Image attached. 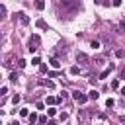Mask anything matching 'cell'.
Wrapping results in <instances>:
<instances>
[{
  "label": "cell",
  "mask_w": 125,
  "mask_h": 125,
  "mask_svg": "<svg viewBox=\"0 0 125 125\" xmlns=\"http://www.w3.org/2000/svg\"><path fill=\"white\" fill-rule=\"evenodd\" d=\"M119 94H121V96H123V98H125V86H123V88H121V90H119Z\"/></svg>",
  "instance_id": "cell-32"
},
{
  "label": "cell",
  "mask_w": 125,
  "mask_h": 125,
  "mask_svg": "<svg viewBox=\"0 0 125 125\" xmlns=\"http://www.w3.org/2000/svg\"><path fill=\"white\" fill-rule=\"evenodd\" d=\"M0 125H2V121H0Z\"/></svg>",
  "instance_id": "cell-36"
},
{
  "label": "cell",
  "mask_w": 125,
  "mask_h": 125,
  "mask_svg": "<svg viewBox=\"0 0 125 125\" xmlns=\"http://www.w3.org/2000/svg\"><path fill=\"white\" fill-rule=\"evenodd\" d=\"M4 18H6V8L0 4V20H4Z\"/></svg>",
  "instance_id": "cell-18"
},
{
  "label": "cell",
  "mask_w": 125,
  "mask_h": 125,
  "mask_svg": "<svg viewBox=\"0 0 125 125\" xmlns=\"http://www.w3.org/2000/svg\"><path fill=\"white\" fill-rule=\"evenodd\" d=\"M59 117H61V121H66V117H68V113H61Z\"/></svg>",
  "instance_id": "cell-28"
},
{
  "label": "cell",
  "mask_w": 125,
  "mask_h": 125,
  "mask_svg": "<svg viewBox=\"0 0 125 125\" xmlns=\"http://www.w3.org/2000/svg\"><path fill=\"white\" fill-rule=\"evenodd\" d=\"M105 105H107V107H113V105H115V102H113L111 98H107V102H105Z\"/></svg>",
  "instance_id": "cell-25"
},
{
  "label": "cell",
  "mask_w": 125,
  "mask_h": 125,
  "mask_svg": "<svg viewBox=\"0 0 125 125\" xmlns=\"http://www.w3.org/2000/svg\"><path fill=\"white\" fill-rule=\"evenodd\" d=\"M121 27H125V18H123V21H121Z\"/></svg>",
  "instance_id": "cell-34"
},
{
  "label": "cell",
  "mask_w": 125,
  "mask_h": 125,
  "mask_svg": "<svg viewBox=\"0 0 125 125\" xmlns=\"http://www.w3.org/2000/svg\"><path fill=\"white\" fill-rule=\"evenodd\" d=\"M16 18L20 20V23H21V25H27V23H29V18H27L23 12H18V14H16Z\"/></svg>",
  "instance_id": "cell-5"
},
{
  "label": "cell",
  "mask_w": 125,
  "mask_h": 125,
  "mask_svg": "<svg viewBox=\"0 0 125 125\" xmlns=\"http://www.w3.org/2000/svg\"><path fill=\"white\" fill-rule=\"evenodd\" d=\"M113 68H115V64H113V62H109V66H107V68H105V70H104V72L100 74V80L107 78V76H109V70H113Z\"/></svg>",
  "instance_id": "cell-6"
},
{
  "label": "cell",
  "mask_w": 125,
  "mask_h": 125,
  "mask_svg": "<svg viewBox=\"0 0 125 125\" xmlns=\"http://www.w3.org/2000/svg\"><path fill=\"white\" fill-rule=\"evenodd\" d=\"M76 61H78L80 64H90V62H92L90 57H88L86 53H76Z\"/></svg>",
  "instance_id": "cell-3"
},
{
  "label": "cell",
  "mask_w": 125,
  "mask_h": 125,
  "mask_svg": "<svg viewBox=\"0 0 125 125\" xmlns=\"http://www.w3.org/2000/svg\"><path fill=\"white\" fill-rule=\"evenodd\" d=\"M90 47H92V49H100V41H92Z\"/></svg>",
  "instance_id": "cell-22"
},
{
  "label": "cell",
  "mask_w": 125,
  "mask_h": 125,
  "mask_svg": "<svg viewBox=\"0 0 125 125\" xmlns=\"http://www.w3.org/2000/svg\"><path fill=\"white\" fill-rule=\"evenodd\" d=\"M80 72H82V70H80V66H76V64H74V66H70V74H72V76H76V74H80Z\"/></svg>",
  "instance_id": "cell-13"
},
{
  "label": "cell",
  "mask_w": 125,
  "mask_h": 125,
  "mask_svg": "<svg viewBox=\"0 0 125 125\" xmlns=\"http://www.w3.org/2000/svg\"><path fill=\"white\" fill-rule=\"evenodd\" d=\"M86 96H88V100H98V98H100V92H98V90H92V92H88Z\"/></svg>",
  "instance_id": "cell-7"
},
{
  "label": "cell",
  "mask_w": 125,
  "mask_h": 125,
  "mask_svg": "<svg viewBox=\"0 0 125 125\" xmlns=\"http://www.w3.org/2000/svg\"><path fill=\"white\" fill-rule=\"evenodd\" d=\"M6 92H8V88H6V86H2V88H0V96H4Z\"/></svg>",
  "instance_id": "cell-29"
},
{
  "label": "cell",
  "mask_w": 125,
  "mask_h": 125,
  "mask_svg": "<svg viewBox=\"0 0 125 125\" xmlns=\"http://www.w3.org/2000/svg\"><path fill=\"white\" fill-rule=\"evenodd\" d=\"M18 78H20V76H18V72H12V74H10V80H12V82H16Z\"/></svg>",
  "instance_id": "cell-24"
},
{
  "label": "cell",
  "mask_w": 125,
  "mask_h": 125,
  "mask_svg": "<svg viewBox=\"0 0 125 125\" xmlns=\"http://www.w3.org/2000/svg\"><path fill=\"white\" fill-rule=\"evenodd\" d=\"M37 121H39V123H47V117H45V115H39V119H37Z\"/></svg>",
  "instance_id": "cell-27"
},
{
  "label": "cell",
  "mask_w": 125,
  "mask_h": 125,
  "mask_svg": "<svg viewBox=\"0 0 125 125\" xmlns=\"http://www.w3.org/2000/svg\"><path fill=\"white\" fill-rule=\"evenodd\" d=\"M47 115H51V117L57 115V109H55V107H49V109H47Z\"/></svg>",
  "instance_id": "cell-21"
},
{
  "label": "cell",
  "mask_w": 125,
  "mask_h": 125,
  "mask_svg": "<svg viewBox=\"0 0 125 125\" xmlns=\"http://www.w3.org/2000/svg\"><path fill=\"white\" fill-rule=\"evenodd\" d=\"M111 88L117 90V88H119V80H113V82H111Z\"/></svg>",
  "instance_id": "cell-26"
},
{
  "label": "cell",
  "mask_w": 125,
  "mask_h": 125,
  "mask_svg": "<svg viewBox=\"0 0 125 125\" xmlns=\"http://www.w3.org/2000/svg\"><path fill=\"white\" fill-rule=\"evenodd\" d=\"M20 100H21V96H20V94H14V96H12V104H14V105H16V104H20Z\"/></svg>",
  "instance_id": "cell-15"
},
{
  "label": "cell",
  "mask_w": 125,
  "mask_h": 125,
  "mask_svg": "<svg viewBox=\"0 0 125 125\" xmlns=\"http://www.w3.org/2000/svg\"><path fill=\"white\" fill-rule=\"evenodd\" d=\"M72 98H74L78 104H86V102H88V96H86V94H82V92H78V90L72 94Z\"/></svg>",
  "instance_id": "cell-4"
},
{
  "label": "cell",
  "mask_w": 125,
  "mask_h": 125,
  "mask_svg": "<svg viewBox=\"0 0 125 125\" xmlns=\"http://www.w3.org/2000/svg\"><path fill=\"white\" fill-rule=\"evenodd\" d=\"M35 25H37L39 29H47V21H45V20H37V21H35Z\"/></svg>",
  "instance_id": "cell-10"
},
{
  "label": "cell",
  "mask_w": 125,
  "mask_h": 125,
  "mask_svg": "<svg viewBox=\"0 0 125 125\" xmlns=\"http://www.w3.org/2000/svg\"><path fill=\"white\" fill-rule=\"evenodd\" d=\"M25 64H27V62H25L23 59H20V61H18V68H25Z\"/></svg>",
  "instance_id": "cell-20"
},
{
  "label": "cell",
  "mask_w": 125,
  "mask_h": 125,
  "mask_svg": "<svg viewBox=\"0 0 125 125\" xmlns=\"http://www.w3.org/2000/svg\"><path fill=\"white\" fill-rule=\"evenodd\" d=\"M47 125H57V121H53V119H51V121H47Z\"/></svg>",
  "instance_id": "cell-33"
},
{
  "label": "cell",
  "mask_w": 125,
  "mask_h": 125,
  "mask_svg": "<svg viewBox=\"0 0 125 125\" xmlns=\"http://www.w3.org/2000/svg\"><path fill=\"white\" fill-rule=\"evenodd\" d=\"M111 4L113 6H121V0H111Z\"/></svg>",
  "instance_id": "cell-31"
},
{
  "label": "cell",
  "mask_w": 125,
  "mask_h": 125,
  "mask_svg": "<svg viewBox=\"0 0 125 125\" xmlns=\"http://www.w3.org/2000/svg\"><path fill=\"white\" fill-rule=\"evenodd\" d=\"M49 62H51V66H53L55 70H57V68H61V61H59V59H51Z\"/></svg>",
  "instance_id": "cell-11"
},
{
  "label": "cell",
  "mask_w": 125,
  "mask_h": 125,
  "mask_svg": "<svg viewBox=\"0 0 125 125\" xmlns=\"http://www.w3.org/2000/svg\"><path fill=\"white\" fill-rule=\"evenodd\" d=\"M31 64H41V59H39V57H33V59H31Z\"/></svg>",
  "instance_id": "cell-23"
},
{
  "label": "cell",
  "mask_w": 125,
  "mask_h": 125,
  "mask_svg": "<svg viewBox=\"0 0 125 125\" xmlns=\"http://www.w3.org/2000/svg\"><path fill=\"white\" fill-rule=\"evenodd\" d=\"M20 115H21V117H27V115H29L27 107H21V109H20Z\"/></svg>",
  "instance_id": "cell-17"
},
{
  "label": "cell",
  "mask_w": 125,
  "mask_h": 125,
  "mask_svg": "<svg viewBox=\"0 0 125 125\" xmlns=\"http://www.w3.org/2000/svg\"><path fill=\"white\" fill-rule=\"evenodd\" d=\"M39 45H41V37H39L37 33H33V35L29 37V41H27V51H29V53H35V51L39 49Z\"/></svg>",
  "instance_id": "cell-2"
},
{
  "label": "cell",
  "mask_w": 125,
  "mask_h": 125,
  "mask_svg": "<svg viewBox=\"0 0 125 125\" xmlns=\"http://www.w3.org/2000/svg\"><path fill=\"white\" fill-rule=\"evenodd\" d=\"M57 102H59V100H57L55 96H47V100H45V104H47V105H55Z\"/></svg>",
  "instance_id": "cell-9"
},
{
  "label": "cell",
  "mask_w": 125,
  "mask_h": 125,
  "mask_svg": "<svg viewBox=\"0 0 125 125\" xmlns=\"http://www.w3.org/2000/svg\"><path fill=\"white\" fill-rule=\"evenodd\" d=\"M119 78H121V80H125V68H121V72H119Z\"/></svg>",
  "instance_id": "cell-30"
},
{
  "label": "cell",
  "mask_w": 125,
  "mask_h": 125,
  "mask_svg": "<svg viewBox=\"0 0 125 125\" xmlns=\"http://www.w3.org/2000/svg\"><path fill=\"white\" fill-rule=\"evenodd\" d=\"M10 125H20V123H18V121H12V123H10Z\"/></svg>",
  "instance_id": "cell-35"
},
{
  "label": "cell",
  "mask_w": 125,
  "mask_h": 125,
  "mask_svg": "<svg viewBox=\"0 0 125 125\" xmlns=\"http://www.w3.org/2000/svg\"><path fill=\"white\" fill-rule=\"evenodd\" d=\"M92 62H94L96 66H100V64H104V59H102V57H96V59H94Z\"/></svg>",
  "instance_id": "cell-16"
},
{
  "label": "cell",
  "mask_w": 125,
  "mask_h": 125,
  "mask_svg": "<svg viewBox=\"0 0 125 125\" xmlns=\"http://www.w3.org/2000/svg\"><path fill=\"white\" fill-rule=\"evenodd\" d=\"M39 84H41V86H47V88H55V84H53L51 80H39Z\"/></svg>",
  "instance_id": "cell-14"
},
{
  "label": "cell",
  "mask_w": 125,
  "mask_h": 125,
  "mask_svg": "<svg viewBox=\"0 0 125 125\" xmlns=\"http://www.w3.org/2000/svg\"><path fill=\"white\" fill-rule=\"evenodd\" d=\"M59 8L66 14H74L80 10V0H61L59 2Z\"/></svg>",
  "instance_id": "cell-1"
},
{
  "label": "cell",
  "mask_w": 125,
  "mask_h": 125,
  "mask_svg": "<svg viewBox=\"0 0 125 125\" xmlns=\"http://www.w3.org/2000/svg\"><path fill=\"white\" fill-rule=\"evenodd\" d=\"M27 119H29V125H35V123H37V119H39V117H37V115H35V113H29V115H27Z\"/></svg>",
  "instance_id": "cell-12"
},
{
  "label": "cell",
  "mask_w": 125,
  "mask_h": 125,
  "mask_svg": "<svg viewBox=\"0 0 125 125\" xmlns=\"http://www.w3.org/2000/svg\"><path fill=\"white\" fill-rule=\"evenodd\" d=\"M0 39H2V35H0Z\"/></svg>",
  "instance_id": "cell-37"
},
{
  "label": "cell",
  "mask_w": 125,
  "mask_h": 125,
  "mask_svg": "<svg viewBox=\"0 0 125 125\" xmlns=\"http://www.w3.org/2000/svg\"><path fill=\"white\" fill-rule=\"evenodd\" d=\"M115 57H117V59H121V57H125V51H121V49H117V51H115Z\"/></svg>",
  "instance_id": "cell-19"
},
{
  "label": "cell",
  "mask_w": 125,
  "mask_h": 125,
  "mask_svg": "<svg viewBox=\"0 0 125 125\" xmlns=\"http://www.w3.org/2000/svg\"><path fill=\"white\" fill-rule=\"evenodd\" d=\"M33 6H35V10H39V12H41V10H45V0H35V4H33Z\"/></svg>",
  "instance_id": "cell-8"
}]
</instances>
